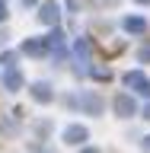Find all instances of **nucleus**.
<instances>
[{
	"label": "nucleus",
	"mask_w": 150,
	"mask_h": 153,
	"mask_svg": "<svg viewBox=\"0 0 150 153\" xmlns=\"http://www.w3.org/2000/svg\"><path fill=\"white\" fill-rule=\"evenodd\" d=\"M77 105H80V112H83V115H99V112L105 108V102L99 99V93H93V89H86V93H80Z\"/></svg>",
	"instance_id": "nucleus-1"
},
{
	"label": "nucleus",
	"mask_w": 150,
	"mask_h": 153,
	"mask_svg": "<svg viewBox=\"0 0 150 153\" xmlns=\"http://www.w3.org/2000/svg\"><path fill=\"white\" fill-rule=\"evenodd\" d=\"M125 86L134 89L137 96H144V99H150V80L141 74V70H128V74H125Z\"/></svg>",
	"instance_id": "nucleus-2"
},
{
	"label": "nucleus",
	"mask_w": 150,
	"mask_h": 153,
	"mask_svg": "<svg viewBox=\"0 0 150 153\" xmlns=\"http://www.w3.org/2000/svg\"><path fill=\"white\" fill-rule=\"evenodd\" d=\"M38 19H42L45 26H57V22H61V3H57V0H42V3H38Z\"/></svg>",
	"instance_id": "nucleus-3"
},
{
	"label": "nucleus",
	"mask_w": 150,
	"mask_h": 153,
	"mask_svg": "<svg viewBox=\"0 0 150 153\" xmlns=\"http://www.w3.org/2000/svg\"><path fill=\"white\" fill-rule=\"evenodd\" d=\"M29 96H32L38 105H48L54 99V89H51V83H45V80H35V83H29Z\"/></svg>",
	"instance_id": "nucleus-4"
},
{
	"label": "nucleus",
	"mask_w": 150,
	"mask_h": 153,
	"mask_svg": "<svg viewBox=\"0 0 150 153\" xmlns=\"http://www.w3.org/2000/svg\"><path fill=\"white\" fill-rule=\"evenodd\" d=\"M134 112H137V102H134V96H128V93H118V96H115V115H122V118H131Z\"/></svg>",
	"instance_id": "nucleus-5"
},
{
	"label": "nucleus",
	"mask_w": 150,
	"mask_h": 153,
	"mask_svg": "<svg viewBox=\"0 0 150 153\" xmlns=\"http://www.w3.org/2000/svg\"><path fill=\"white\" fill-rule=\"evenodd\" d=\"M83 140H90V131H86L83 124H67V128H64V143H74V147H80Z\"/></svg>",
	"instance_id": "nucleus-6"
},
{
	"label": "nucleus",
	"mask_w": 150,
	"mask_h": 153,
	"mask_svg": "<svg viewBox=\"0 0 150 153\" xmlns=\"http://www.w3.org/2000/svg\"><path fill=\"white\" fill-rule=\"evenodd\" d=\"M45 48H48V54H64V32H61V29L54 26V32H51V35H45Z\"/></svg>",
	"instance_id": "nucleus-7"
},
{
	"label": "nucleus",
	"mask_w": 150,
	"mask_h": 153,
	"mask_svg": "<svg viewBox=\"0 0 150 153\" xmlns=\"http://www.w3.org/2000/svg\"><path fill=\"white\" fill-rule=\"evenodd\" d=\"M22 54L45 57V54H48V48H45V38H26V42H22Z\"/></svg>",
	"instance_id": "nucleus-8"
},
{
	"label": "nucleus",
	"mask_w": 150,
	"mask_h": 153,
	"mask_svg": "<svg viewBox=\"0 0 150 153\" xmlns=\"http://www.w3.org/2000/svg\"><path fill=\"white\" fill-rule=\"evenodd\" d=\"M122 29H125V32H131V35H144V32H147V19H141V16H125Z\"/></svg>",
	"instance_id": "nucleus-9"
},
{
	"label": "nucleus",
	"mask_w": 150,
	"mask_h": 153,
	"mask_svg": "<svg viewBox=\"0 0 150 153\" xmlns=\"http://www.w3.org/2000/svg\"><path fill=\"white\" fill-rule=\"evenodd\" d=\"M3 89H7V93H19V89H22V74H19L16 67L3 74Z\"/></svg>",
	"instance_id": "nucleus-10"
},
{
	"label": "nucleus",
	"mask_w": 150,
	"mask_h": 153,
	"mask_svg": "<svg viewBox=\"0 0 150 153\" xmlns=\"http://www.w3.org/2000/svg\"><path fill=\"white\" fill-rule=\"evenodd\" d=\"M0 64H3V70H13V67H16V54H13V51H3V54H0Z\"/></svg>",
	"instance_id": "nucleus-11"
},
{
	"label": "nucleus",
	"mask_w": 150,
	"mask_h": 153,
	"mask_svg": "<svg viewBox=\"0 0 150 153\" xmlns=\"http://www.w3.org/2000/svg\"><path fill=\"white\" fill-rule=\"evenodd\" d=\"M137 61H141V64H150V45H147V48H141V51H137Z\"/></svg>",
	"instance_id": "nucleus-12"
},
{
	"label": "nucleus",
	"mask_w": 150,
	"mask_h": 153,
	"mask_svg": "<svg viewBox=\"0 0 150 153\" xmlns=\"http://www.w3.org/2000/svg\"><path fill=\"white\" fill-rule=\"evenodd\" d=\"M7 19V0H0V22Z\"/></svg>",
	"instance_id": "nucleus-13"
},
{
	"label": "nucleus",
	"mask_w": 150,
	"mask_h": 153,
	"mask_svg": "<svg viewBox=\"0 0 150 153\" xmlns=\"http://www.w3.org/2000/svg\"><path fill=\"white\" fill-rule=\"evenodd\" d=\"M80 153H102V150H99V147H83Z\"/></svg>",
	"instance_id": "nucleus-14"
},
{
	"label": "nucleus",
	"mask_w": 150,
	"mask_h": 153,
	"mask_svg": "<svg viewBox=\"0 0 150 153\" xmlns=\"http://www.w3.org/2000/svg\"><path fill=\"white\" fill-rule=\"evenodd\" d=\"M42 0H22V7H38Z\"/></svg>",
	"instance_id": "nucleus-15"
},
{
	"label": "nucleus",
	"mask_w": 150,
	"mask_h": 153,
	"mask_svg": "<svg viewBox=\"0 0 150 153\" xmlns=\"http://www.w3.org/2000/svg\"><path fill=\"white\" fill-rule=\"evenodd\" d=\"M144 150L150 153V134H147V137H144Z\"/></svg>",
	"instance_id": "nucleus-16"
},
{
	"label": "nucleus",
	"mask_w": 150,
	"mask_h": 153,
	"mask_svg": "<svg viewBox=\"0 0 150 153\" xmlns=\"http://www.w3.org/2000/svg\"><path fill=\"white\" fill-rule=\"evenodd\" d=\"M144 118H147V121H150V105H144Z\"/></svg>",
	"instance_id": "nucleus-17"
},
{
	"label": "nucleus",
	"mask_w": 150,
	"mask_h": 153,
	"mask_svg": "<svg viewBox=\"0 0 150 153\" xmlns=\"http://www.w3.org/2000/svg\"><path fill=\"white\" fill-rule=\"evenodd\" d=\"M32 153H51V150H42V147H35V150H32Z\"/></svg>",
	"instance_id": "nucleus-18"
},
{
	"label": "nucleus",
	"mask_w": 150,
	"mask_h": 153,
	"mask_svg": "<svg viewBox=\"0 0 150 153\" xmlns=\"http://www.w3.org/2000/svg\"><path fill=\"white\" fill-rule=\"evenodd\" d=\"M137 3H150V0H137Z\"/></svg>",
	"instance_id": "nucleus-19"
}]
</instances>
